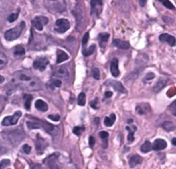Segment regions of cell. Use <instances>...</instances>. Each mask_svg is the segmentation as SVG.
<instances>
[{
    "instance_id": "6da1fadb",
    "label": "cell",
    "mask_w": 176,
    "mask_h": 169,
    "mask_svg": "<svg viewBox=\"0 0 176 169\" xmlns=\"http://www.w3.org/2000/svg\"><path fill=\"white\" fill-rule=\"evenodd\" d=\"M16 86L28 91H38L41 88V81L29 70H21L17 72L12 78Z\"/></svg>"
},
{
    "instance_id": "7a4b0ae2",
    "label": "cell",
    "mask_w": 176,
    "mask_h": 169,
    "mask_svg": "<svg viewBox=\"0 0 176 169\" xmlns=\"http://www.w3.org/2000/svg\"><path fill=\"white\" fill-rule=\"evenodd\" d=\"M24 26H25V23L24 22H22L19 25H17V27L13 28V29H11L7 31H5V38L7 40V41H14L16 39H17L22 32H23V30L24 29Z\"/></svg>"
},
{
    "instance_id": "3957f363",
    "label": "cell",
    "mask_w": 176,
    "mask_h": 169,
    "mask_svg": "<svg viewBox=\"0 0 176 169\" xmlns=\"http://www.w3.org/2000/svg\"><path fill=\"white\" fill-rule=\"evenodd\" d=\"M70 27V22L65 19V18H60L58 20L56 21L55 23V28H54V31H56L57 33L62 34L66 32Z\"/></svg>"
},
{
    "instance_id": "277c9868",
    "label": "cell",
    "mask_w": 176,
    "mask_h": 169,
    "mask_svg": "<svg viewBox=\"0 0 176 169\" xmlns=\"http://www.w3.org/2000/svg\"><path fill=\"white\" fill-rule=\"evenodd\" d=\"M22 117V112L20 111H16L14 113L13 116H10V117H5L3 121H2V125L3 126H11V125H15L17 123L19 118Z\"/></svg>"
},
{
    "instance_id": "5b68a950",
    "label": "cell",
    "mask_w": 176,
    "mask_h": 169,
    "mask_svg": "<svg viewBox=\"0 0 176 169\" xmlns=\"http://www.w3.org/2000/svg\"><path fill=\"white\" fill-rule=\"evenodd\" d=\"M48 23V18L43 16H38L35 17L33 21H32V24L33 26L39 31L43 30V26L46 25Z\"/></svg>"
},
{
    "instance_id": "8992f818",
    "label": "cell",
    "mask_w": 176,
    "mask_h": 169,
    "mask_svg": "<svg viewBox=\"0 0 176 169\" xmlns=\"http://www.w3.org/2000/svg\"><path fill=\"white\" fill-rule=\"evenodd\" d=\"M91 5V14L99 17L102 11V0H91L90 1Z\"/></svg>"
},
{
    "instance_id": "52a82bcc",
    "label": "cell",
    "mask_w": 176,
    "mask_h": 169,
    "mask_svg": "<svg viewBox=\"0 0 176 169\" xmlns=\"http://www.w3.org/2000/svg\"><path fill=\"white\" fill-rule=\"evenodd\" d=\"M48 64H49V60H48L47 58H46V57H41V58H37V59L34 61L33 66H34L35 69H37V70H39V71H41V72H43V71L46 68V66H47Z\"/></svg>"
},
{
    "instance_id": "ba28073f",
    "label": "cell",
    "mask_w": 176,
    "mask_h": 169,
    "mask_svg": "<svg viewBox=\"0 0 176 169\" xmlns=\"http://www.w3.org/2000/svg\"><path fill=\"white\" fill-rule=\"evenodd\" d=\"M48 146V142L43 139L42 137H41L39 135H37L36 137V141H35V147H36V151L39 154H43V152L45 151L46 148Z\"/></svg>"
},
{
    "instance_id": "9c48e42d",
    "label": "cell",
    "mask_w": 176,
    "mask_h": 169,
    "mask_svg": "<svg viewBox=\"0 0 176 169\" xmlns=\"http://www.w3.org/2000/svg\"><path fill=\"white\" fill-rule=\"evenodd\" d=\"M42 128L50 135H56L58 133V128L57 126H54L49 123H46L45 121H42Z\"/></svg>"
},
{
    "instance_id": "30bf717a",
    "label": "cell",
    "mask_w": 176,
    "mask_h": 169,
    "mask_svg": "<svg viewBox=\"0 0 176 169\" xmlns=\"http://www.w3.org/2000/svg\"><path fill=\"white\" fill-rule=\"evenodd\" d=\"M108 86L112 87L115 91L120 93H126V91L125 89V87H123V84L120 82V81H114V80H110L107 83Z\"/></svg>"
},
{
    "instance_id": "8fae6325",
    "label": "cell",
    "mask_w": 176,
    "mask_h": 169,
    "mask_svg": "<svg viewBox=\"0 0 176 169\" xmlns=\"http://www.w3.org/2000/svg\"><path fill=\"white\" fill-rule=\"evenodd\" d=\"M159 39L162 42H167L171 47H173V46L176 45V39H175V37L173 36H170L168 34H162V35H161L159 36Z\"/></svg>"
},
{
    "instance_id": "7c38bea8",
    "label": "cell",
    "mask_w": 176,
    "mask_h": 169,
    "mask_svg": "<svg viewBox=\"0 0 176 169\" xmlns=\"http://www.w3.org/2000/svg\"><path fill=\"white\" fill-rule=\"evenodd\" d=\"M168 82V79L165 77H161L159 78V80L156 82V84H155V87H153V90L155 93H159L160 91H161L165 87L166 84H167Z\"/></svg>"
},
{
    "instance_id": "4fadbf2b",
    "label": "cell",
    "mask_w": 176,
    "mask_h": 169,
    "mask_svg": "<svg viewBox=\"0 0 176 169\" xmlns=\"http://www.w3.org/2000/svg\"><path fill=\"white\" fill-rule=\"evenodd\" d=\"M110 71L114 77L117 78L120 75V70H119V60L118 59L114 58L110 62Z\"/></svg>"
},
{
    "instance_id": "5bb4252c",
    "label": "cell",
    "mask_w": 176,
    "mask_h": 169,
    "mask_svg": "<svg viewBox=\"0 0 176 169\" xmlns=\"http://www.w3.org/2000/svg\"><path fill=\"white\" fill-rule=\"evenodd\" d=\"M44 162L46 163V166L50 168H58V166H57L58 165V157H57V154H52L50 155L49 157H47Z\"/></svg>"
},
{
    "instance_id": "9a60e30c",
    "label": "cell",
    "mask_w": 176,
    "mask_h": 169,
    "mask_svg": "<svg viewBox=\"0 0 176 169\" xmlns=\"http://www.w3.org/2000/svg\"><path fill=\"white\" fill-rule=\"evenodd\" d=\"M53 75L55 77H58V78H66L68 77L69 75V71L68 69L64 66H58V68H56V70L54 71L53 72Z\"/></svg>"
},
{
    "instance_id": "2e32d148",
    "label": "cell",
    "mask_w": 176,
    "mask_h": 169,
    "mask_svg": "<svg viewBox=\"0 0 176 169\" xmlns=\"http://www.w3.org/2000/svg\"><path fill=\"white\" fill-rule=\"evenodd\" d=\"M150 111V106L147 103H142L136 106V111L140 115H145Z\"/></svg>"
},
{
    "instance_id": "e0dca14e",
    "label": "cell",
    "mask_w": 176,
    "mask_h": 169,
    "mask_svg": "<svg viewBox=\"0 0 176 169\" xmlns=\"http://www.w3.org/2000/svg\"><path fill=\"white\" fill-rule=\"evenodd\" d=\"M152 148H153V150H155V151L162 150L167 148V142L163 139H156L154 142Z\"/></svg>"
},
{
    "instance_id": "ac0fdd59",
    "label": "cell",
    "mask_w": 176,
    "mask_h": 169,
    "mask_svg": "<svg viewBox=\"0 0 176 169\" xmlns=\"http://www.w3.org/2000/svg\"><path fill=\"white\" fill-rule=\"evenodd\" d=\"M142 162H143V158L138 154H134L129 160V166L130 167L132 168V167H135L137 165L141 164Z\"/></svg>"
},
{
    "instance_id": "d6986e66",
    "label": "cell",
    "mask_w": 176,
    "mask_h": 169,
    "mask_svg": "<svg viewBox=\"0 0 176 169\" xmlns=\"http://www.w3.org/2000/svg\"><path fill=\"white\" fill-rule=\"evenodd\" d=\"M113 44H114V46H115L120 49H128L130 48V43L128 42L119 40V39H114L113 41Z\"/></svg>"
},
{
    "instance_id": "ffe728a7",
    "label": "cell",
    "mask_w": 176,
    "mask_h": 169,
    "mask_svg": "<svg viewBox=\"0 0 176 169\" xmlns=\"http://www.w3.org/2000/svg\"><path fill=\"white\" fill-rule=\"evenodd\" d=\"M35 108H36L38 111H43V112H45V111H46L48 110V105H47V104H46L45 101L41 100V99L36 100V102L35 103Z\"/></svg>"
},
{
    "instance_id": "44dd1931",
    "label": "cell",
    "mask_w": 176,
    "mask_h": 169,
    "mask_svg": "<svg viewBox=\"0 0 176 169\" xmlns=\"http://www.w3.org/2000/svg\"><path fill=\"white\" fill-rule=\"evenodd\" d=\"M26 124H27V127L29 129H36L42 128V121H39V120H36V121H28L26 123Z\"/></svg>"
},
{
    "instance_id": "7402d4cb",
    "label": "cell",
    "mask_w": 176,
    "mask_h": 169,
    "mask_svg": "<svg viewBox=\"0 0 176 169\" xmlns=\"http://www.w3.org/2000/svg\"><path fill=\"white\" fill-rule=\"evenodd\" d=\"M69 59V55L63 50L58 49L57 51V63H61Z\"/></svg>"
},
{
    "instance_id": "603a6c76",
    "label": "cell",
    "mask_w": 176,
    "mask_h": 169,
    "mask_svg": "<svg viewBox=\"0 0 176 169\" xmlns=\"http://www.w3.org/2000/svg\"><path fill=\"white\" fill-rule=\"evenodd\" d=\"M115 119H116V116H115V114L113 113V114H111V116L105 117V119H104V124H105L107 127H111V126H113V124L114 123Z\"/></svg>"
},
{
    "instance_id": "cb8c5ba5",
    "label": "cell",
    "mask_w": 176,
    "mask_h": 169,
    "mask_svg": "<svg viewBox=\"0 0 176 169\" xmlns=\"http://www.w3.org/2000/svg\"><path fill=\"white\" fill-rule=\"evenodd\" d=\"M161 127L166 130V131H173L174 129H176V125L172 123V122H169V121H167V122H164L161 125Z\"/></svg>"
},
{
    "instance_id": "d4e9b609",
    "label": "cell",
    "mask_w": 176,
    "mask_h": 169,
    "mask_svg": "<svg viewBox=\"0 0 176 169\" xmlns=\"http://www.w3.org/2000/svg\"><path fill=\"white\" fill-rule=\"evenodd\" d=\"M153 149V148H152V144L150 143V142H149V141H146V142H144V143L141 146V148H140V150L143 152V153H148V152H149L150 150H152Z\"/></svg>"
},
{
    "instance_id": "484cf974",
    "label": "cell",
    "mask_w": 176,
    "mask_h": 169,
    "mask_svg": "<svg viewBox=\"0 0 176 169\" xmlns=\"http://www.w3.org/2000/svg\"><path fill=\"white\" fill-rule=\"evenodd\" d=\"M126 129L129 131V135H128V141L130 142L134 141V132L137 130V127L136 126H132V127H126Z\"/></svg>"
},
{
    "instance_id": "4316f807",
    "label": "cell",
    "mask_w": 176,
    "mask_h": 169,
    "mask_svg": "<svg viewBox=\"0 0 176 169\" xmlns=\"http://www.w3.org/2000/svg\"><path fill=\"white\" fill-rule=\"evenodd\" d=\"M108 38H109L108 33H101L99 35V42H100V45L102 46V48L103 44L108 42Z\"/></svg>"
},
{
    "instance_id": "83f0119b",
    "label": "cell",
    "mask_w": 176,
    "mask_h": 169,
    "mask_svg": "<svg viewBox=\"0 0 176 169\" xmlns=\"http://www.w3.org/2000/svg\"><path fill=\"white\" fill-rule=\"evenodd\" d=\"M140 72H141V70H139V69H136V70H134L133 72H132L131 73H129L128 74V76L126 77V81H129V80H134L136 78H137L138 77V75H139V73H140Z\"/></svg>"
},
{
    "instance_id": "f1b7e54d",
    "label": "cell",
    "mask_w": 176,
    "mask_h": 169,
    "mask_svg": "<svg viewBox=\"0 0 176 169\" xmlns=\"http://www.w3.org/2000/svg\"><path fill=\"white\" fill-rule=\"evenodd\" d=\"M7 62H8V59H7L6 55L3 52L0 51V69L3 68L4 66H5Z\"/></svg>"
},
{
    "instance_id": "f546056e",
    "label": "cell",
    "mask_w": 176,
    "mask_h": 169,
    "mask_svg": "<svg viewBox=\"0 0 176 169\" xmlns=\"http://www.w3.org/2000/svg\"><path fill=\"white\" fill-rule=\"evenodd\" d=\"M25 54V49L23 46H17L14 48V54L16 56H22Z\"/></svg>"
},
{
    "instance_id": "4dcf8cb0",
    "label": "cell",
    "mask_w": 176,
    "mask_h": 169,
    "mask_svg": "<svg viewBox=\"0 0 176 169\" xmlns=\"http://www.w3.org/2000/svg\"><path fill=\"white\" fill-rule=\"evenodd\" d=\"M23 99L25 100V108L26 110H30V106H31V100L33 99V97L31 95H29V94H25L23 96Z\"/></svg>"
},
{
    "instance_id": "1f68e13d",
    "label": "cell",
    "mask_w": 176,
    "mask_h": 169,
    "mask_svg": "<svg viewBox=\"0 0 176 169\" xmlns=\"http://www.w3.org/2000/svg\"><path fill=\"white\" fill-rule=\"evenodd\" d=\"M95 49H96V46L93 44V45H91L89 48H87V49L83 48V50H82V54H83L84 56H89V55L92 54L95 52Z\"/></svg>"
},
{
    "instance_id": "d6a6232c",
    "label": "cell",
    "mask_w": 176,
    "mask_h": 169,
    "mask_svg": "<svg viewBox=\"0 0 176 169\" xmlns=\"http://www.w3.org/2000/svg\"><path fill=\"white\" fill-rule=\"evenodd\" d=\"M77 103L79 105L81 106H83L85 105L86 104V96L84 94V93H81L78 96V99H77Z\"/></svg>"
},
{
    "instance_id": "836d02e7",
    "label": "cell",
    "mask_w": 176,
    "mask_h": 169,
    "mask_svg": "<svg viewBox=\"0 0 176 169\" xmlns=\"http://www.w3.org/2000/svg\"><path fill=\"white\" fill-rule=\"evenodd\" d=\"M19 10L17 11V12H14L12 14H11L9 17H8V22L9 23H14L17 18H18V16H19Z\"/></svg>"
},
{
    "instance_id": "e575fe53",
    "label": "cell",
    "mask_w": 176,
    "mask_h": 169,
    "mask_svg": "<svg viewBox=\"0 0 176 169\" xmlns=\"http://www.w3.org/2000/svg\"><path fill=\"white\" fill-rule=\"evenodd\" d=\"M159 1L167 9L169 10H174V6L173 5V4L169 1V0H159Z\"/></svg>"
},
{
    "instance_id": "d590c367",
    "label": "cell",
    "mask_w": 176,
    "mask_h": 169,
    "mask_svg": "<svg viewBox=\"0 0 176 169\" xmlns=\"http://www.w3.org/2000/svg\"><path fill=\"white\" fill-rule=\"evenodd\" d=\"M83 131H84V128L83 127H75L73 129V133L76 135H77V136H80L82 134Z\"/></svg>"
},
{
    "instance_id": "8d00e7d4",
    "label": "cell",
    "mask_w": 176,
    "mask_h": 169,
    "mask_svg": "<svg viewBox=\"0 0 176 169\" xmlns=\"http://www.w3.org/2000/svg\"><path fill=\"white\" fill-rule=\"evenodd\" d=\"M50 84H52V87H61V84L62 82L59 80V79H57V78H54V79H51L50 80Z\"/></svg>"
},
{
    "instance_id": "74e56055",
    "label": "cell",
    "mask_w": 176,
    "mask_h": 169,
    "mask_svg": "<svg viewBox=\"0 0 176 169\" xmlns=\"http://www.w3.org/2000/svg\"><path fill=\"white\" fill-rule=\"evenodd\" d=\"M99 135L101 136V138H102V140H104V141H105V144H106V147H107L108 138V136H109L108 133V132H106V131H102V132H100V133H99Z\"/></svg>"
},
{
    "instance_id": "f35d334b",
    "label": "cell",
    "mask_w": 176,
    "mask_h": 169,
    "mask_svg": "<svg viewBox=\"0 0 176 169\" xmlns=\"http://www.w3.org/2000/svg\"><path fill=\"white\" fill-rule=\"evenodd\" d=\"M10 163H11L10 160H7V159L1 160V161H0V169H1V168H5V167H7V166L10 165Z\"/></svg>"
},
{
    "instance_id": "ab89813d",
    "label": "cell",
    "mask_w": 176,
    "mask_h": 169,
    "mask_svg": "<svg viewBox=\"0 0 176 169\" xmlns=\"http://www.w3.org/2000/svg\"><path fill=\"white\" fill-rule=\"evenodd\" d=\"M92 76L96 78V79H99L100 78V71L98 68H93L92 69Z\"/></svg>"
},
{
    "instance_id": "60d3db41",
    "label": "cell",
    "mask_w": 176,
    "mask_h": 169,
    "mask_svg": "<svg viewBox=\"0 0 176 169\" xmlns=\"http://www.w3.org/2000/svg\"><path fill=\"white\" fill-rule=\"evenodd\" d=\"M89 37H90V35H89V32L85 33V35L83 36V38H82V43L83 46L86 45V43L88 42V41H89Z\"/></svg>"
},
{
    "instance_id": "b9f144b4",
    "label": "cell",
    "mask_w": 176,
    "mask_h": 169,
    "mask_svg": "<svg viewBox=\"0 0 176 169\" xmlns=\"http://www.w3.org/2000/svg\"><path fill=\"white\" fill-rule=\"evenodd\" d=\"M23 150L24 151V153L25 154H29L30 153V151H31V147L29 146V145H28V144H25V145H23Z\"/></svg>"
},
{
    "instance_id": "7bdbcfd3",
    "label": "cell",
    "mask_w": 176,
    "mask_h": 169,
    "mask_svg": "<svg viewBox=\"0 0 176 169\" xmlns=\"http://www.w3.org/2000/svg\"><path fill=\"white\" fill-rule=\"evenodd\" d=\"M91 107H93L94 109H98L99 108V104H98V99H96L94 101H92L90 103Z\"/></svg>"
},
{
    "instance_id": "ee69618b",
    "label": "cell",
    "mask_w": 176,
    "mask_h": 169,
    "mask_svg": "<svg viewBox=\"0 0 176 169\" xmlns=\"http://www.w3.org/2000/svg\"><path fill=\"white\" fill-rule=\"evenodd\" d=\"M48 117H49L51 120L54 121V122H58V121H59V119H60V117H59L58 115H49Z\"/></svg>"
},
{
    "instance_id": "f6af8a7d",
    "label": "cell",
    "mask_w": 176,
    "mask_h": 169,
    "mask_svg": "<svg viewBox=\"0 0 176 169\" xmlns=\"http://www.w3.org/2000/svg\"><path fill=\"white\" fill-rule=\"evenodd\" d=\"M154 78H155V74L153 72H149V73L146 74L144 80H150V79H153Z\"/></svg>"
},
{
    "instance_id": "bcb514c9",
    "label": "cell",
    "mask_w": 176,
    "mask_h": 169,
    "mask_svg": "<svg viewBox=\"0 0 176 169\" xmlns=\"http://www.w3.org/2000/svg\"><path fill=\"white\" fill-rule=\"evenodd\" d=\"M89 143H90V148H93V147H94V145H95V143H96V140H95V138H94L93 136H90V137Z\"/></svg>"
},
{
    "instance_id": "7dc6e473",
    "label": "cell",
    "mask_w": 176,
    "mask_h": 169,
    "mask_svg": "<svg viewBox=\"0 0 176 169\" xmlns=\"http://www.w3.org/2000/svg\"><path fill=\"white\" fill-rule=\"evenodd\" d=\"M169 109L173 110V111H176V100L169 105Z\"/></svg>"
},
{
    "instance_id": "c3c4849f",
    "label": "cell",
    "mask_w": 176,
    "mask_h": 169,
    "mask_svg": "<svg viewBox=\"0 0 176 169\" xmlns=\"http://www.w3.org/2000/svg\"><path fill=\"white\" fill-rule=\"evenodd\" d=\"M112 95H113V93H112V92H106V93H105V98H106V99L112 97Z\"/></svg>"
},
{
    "instance_id": "681fc988",
    "label": "cell",
    "mask_w": 176,
    "mask_h": 169,
    "mask_svg": "<svg viewBox=\"0 0 176 169\" xmlns=\"http://www.w3.org/2000/svg\"><path fill=\"white\" fill-rule=\"evenodd\" d=\"M146 2H147V0H139V4L142 7H143L146 5Z\"/></svg>"
},
{
    "instance_id": "f907efd6",
    "label": "cell",
    "mask_w": 176,
    "mask_h": 169,
    "mask_svg": "<svg viewBox=\"0 0 176 169\" xmlns=\"http://www.w3.org/2000/svg\"><path fill=\"white\" fill-rule=\"evenodd\" d=\"M5 81V78L3 77V76H1L0 75V84H2L3 82Z\"/></svg>"
},
{
    "instance_id": "816d5d0a",
    "label": "cell",
    "mask_w": 176,
    "mask_h": 169,
    "mask_svg": "<svg viewBox=\"0 0 176 169\" xmlns=\"http://www.w3.org/2000/svg\"><path fill=\"white\" fill-rule=\"evenodd\" d=\"M172 143H173L174 146H176V137H175V138H173V139L172 140Z\"/></svg>"
},
{
    "instance_id": "f5cc1de1",
    "label": "cell",
    "mask_w": 176,
    "mask_h": 169,
    "mask_svg": "<svg viewBox=\"0 0 176 169\" xmlns=\"http://www.w3.org/2000/svg\"><path fill=\"white\" fill-rule=\"evenodd\" d=\"M2 107H3V104H2V102H1V101H0V111H1Z\"/></svg>"
},
{
    "instance_id": "db71d44e",
    "label": "cell",
    "mask_w": 176,
    "mask_h": 169,
    "mask_svg": "<svg viewBox=\"0 0 176 169\" xmlns=\"http://www.w3.org/2000/svg\"><path fill=\"white\" fill-rule=\"evenodd\" d=\"M53 1H55V0H53Z\"/></svg>"
}]
</instances>
